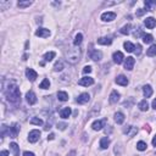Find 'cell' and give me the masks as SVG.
Instances as JSON below:
<instances>
[{"instance_id": "cell-42", "label": "cell", "mask_w": 156, "mask_h": 156, "mask_svg": "<svg viewBox=\"0 0 156 156\" xmlns=\"http://www.w3.org/2000/svg\"><path fill=\"white\" fill-rule=\"evenodd\" d=\"M91 72V67L90 66H85L84 68H83V73L84 75H87V73H90Z\"/></svg>"}, {"instance_id": "cell-21", "label": "cell", "mask_w": 156, "mask_h": 156, "mask_svg": "<svg viewBox=\"0 0 156 156\" xmlns=\"http://www.w3.org/2000/svg\"><path fill=\"white\" fill-rule=\"evenodd\" d=\"M143 93H144V96L145 98H150L151 95H153V88H151V85L146 84L143 87Z\"/></svg>"}, {"instance_id": "cell-25", "label": "cell", "mask_w": 156, "mask_h": 156, "mask_svg": "<svg viewBox=\"0 0 156 156\" xmlns=\"http://www.w3.org/2000/svg\"><path fill=\"white\" fill-rule=\"evenodd\" d=\"M102 127H104V122L102 121H95V122H93V124H91V128L94 130H100V129H102Z\"/></svg>"}, {"instance_id": "cell-7", "label": "cell", "mask_w": 156, "mask_h": 156, "mask_svg": "<svg viewBox=\"0 0 156 156\" xmlns=\"http://www.w3.org/2000/svg\"><path fill=\"white\" fill-rule=\"evenodd\" d=\"M89 100H90V95L88 94V93H82V94L77 98L76 101L78 102V104H87Z\"/></svg>"}, {"instance_id": "cell-51", "label": "cell", "mask_w": 156, "mask_h": 156, "mask_svg": "<svg viewBox=\"0 0 156 156\" xmlns=\"http://www.w3.org/2000/svg\"><path fill=\"white\" fill-rule=\"evenodd\" d=\"M54 138H55V135H54V134H50V135L48 136V139H49V140H52Z\"/></svg>"}, {"instance_id": "cell-13", "label": "cell", "mask_w": 156, "mask_h": 156, "mask_svg": "<svg viewBox=\"0 0 156 156\" xmlns=\"http://www.w3.org/2000/svg\"><path fill=\"white\" fill-rule=\"evenodd\" d=\"M144 24L148 28H150V29H153V28H155L156 27V20L154 18V17H148L144 21Z\"/></svg>"}, {"instance_id": "cell-47", "label": "cell", "mask_w": 156, "mask_h": 156, "mask_svg": "<svg viewBox=\"0 0 156 156\" xmlns=\"http://www.w3.org/2000/svg\"><path fill=\"white\" fill-rule=\"evenodd\" d=\"M135 49H136V50H135V52H136V54H140V51H141V46L139 45V44H138V45L135 46Z\"/></svg>"}, {"instance_id": "cell-5", "label": "cell", "mask_w": 156, "mask_h": 156, "mask_svg": "<svg viewBox=\"0 0 156 156\" xmlns=\"http://www.w3.org/2000/svg\"><path fill=\"white\" fill-rule=\"evenodd\" d=\"M115 18H116V13L115 12L107 11V12H104V13L101 15V20L104 22H111V21H114Z\"/></svg>"}, {"instance_id": "cell-45", "label": "cell", "mask_w": 156, "mask_h": 156, "mask_svg": "<svg viewBox=\"0 0 156 156\" xmlns=\"http://www.w3.org/2000/svg\"><path fill=\"white\" fill-rule=\"evenodd\" d=\"M23 156H36L33 153H29V151H24L23 153Z\"/></svg>"}, {"instance_id": "cell-19", "label": "cell", "mask_w": 156, "mask_h": 156, "mask_svg": "<svg viewBox=\"0 0 156 156\" xmlns=\"http://www.w3.org/2000/svg\"><path fill=\"white\" fill-rule=\"evenodd\" d=\"M123 132H124V133L128 135V136H133V135L136 133V132H138V129L134 128V127H132V126H128L127 128L123 129Z\"/></svg>"}, {"instance_id": "cell-34", "label": "cell", "mask_w": 156, "mask_h": 156, "mask_svg": "<svg viewBox=\"0 0 156 156\" xmlns=\"http://www.w3.org/2000/svg\"><path fill=\"white\" fill-rule=\"evenodd\" d=\"M49 87H50V82H49V79H43V82L39 84V88H42V89H49Z\"/></svg>"}, {"instance_id": "cell-30", "label": "cell", "mask_w": 156, "mask_h": 156, "mask_svg": "<svg viewBox=\"0 0 156 156\" xmlns=\"http://www.w3.org/2000/svg\"><path fill=\"white\" fill-rule=\"evenodd\" d=\"M130 28H132V26L128 23V24H126V26H123L121 29H120V32L122 33V34H129L130 33Z\"/></svg>"}, {"instance_id": "cell-4", "label": "cell", "mask_w": 156, "mask_h": 156, "mask_svg": "<svg viewBox=\"0 0 156 156\" xmlns=\"http://www.w3.org/2000/svg\"><path fill=\"white\" fill-rule=\"evenodd\" d=\"M36 36L37 37H40V38H48L50 36V31L48 28H43V27H39L37 31H36Z\"/></svg>"}, {"instance_id": "cell-26", "label": "cell", "mask_w": 156, "mask_h": 156, "mask_svg": "<svg viewBox=\"0 0 156 156\" xmlns=\"http://www.w3.org/2000/svg\"><path fill=\"white\" fill-rule=\"evenodd\" d=\"M138 107H139L140 111H148V110H149V104H148V101H146V100H141L139 104H138Z\"/></svg>"}, {"instance_id": "cell-8", "label": "cell", "mask_w": 156, "mask_h": 156, "mask_svg": "<svg viewBox=\"0 0 156 156\" xmlns=\"http://www.w3.org/2000/svg\"><path fill=\"white\" fill-rule=\"evenodd\" d=\"M134 63H135V60H134V57H127L126 58V62H124V68L126 70H128V71H132L133 70V67H134Z\"/></svg>"}, {"instance_id": "cell-41", "label": "cell", "mask_w": 156, "mask_h": 156, "mask_svg": "<svg viewBox=\"0 0 156 156\" xmlns=\"http://www.w3.org/2000/svg\"><path fill=\"white\" fill-rule=\"evenodd\" d=\"M146 12V10H143V9H138L136 10V16H143V15Z\"/></svg>"}, {"instance_id": "cell-32", "label": "cell", "mask_w": 156, "mask_h": 156, "mask_svg": "<svg viewBox=\"0 0 156 156\" xmlns=\"http://www.w3.org/2000/svg\"><path fill=\"white\" fill-rule=\"evenodd\" d=\"M144 4H145L146 11H151V6H155V5H156V1H151V0H145Z\"/></svg>"}, {"instance_id": "cell-16", "label": "cell", "mask_w": 156, "mask_h": 156, "mask_svg": "<svg viewBox=\"0 0 156 156\" xmlns=\"http://www.w3.org/2000/svg\"><path fill=\"white\" fill-rule=\"evenodd\" d=\"M118 100H120V93L117 90H112L110 94V102L111 104H116Z\"/></svg>"}, {"instance_id": "cell-22", "label": "cell", "mask_w": 156, "mask_h": 156, "mask_svg": "<svg viewBox=\"0 0 156 156\" xmlns=\"http://www.w3.org/2000/svg\"><path fill=\"white\" fill-rule=\"evenodd\" d=\"M10 150L12 151L13 156H20V146L16 143H11V144H10Z\"/></svg>"}, {"instance_id": "cell-14", "label": "cell", "mask_w": 156, "mask_h": 156, "mask_svg": "<svg viewBox=\"0 0 156 156\" xmlns=\"http://www.w3.org/2000/svg\"><path fill=\"white\" fill-rule=\"evenodd\" d=\"M90 58L94 61H100L102 58V52L99 51V50H93L91 54H90Z\"/></svg>"}, {"instance_id": "cell-29", "label": "cell", "mask_w": 156, "mask_h": 156, "mask_svg": "<svg viewBox=\"0 0 156 156\" xmlns=\"http://www.w3.org/2000/svg\"><path fill=\"white\" fill-rule=\"evenodd\" d=\"M57 99L60 101H67L68 100V94L66 91H58L57 93Z\"/></svg>"}, {"instance_id": "cell-39", "label": "cell", "mask_w": 156, "mask_h": 156, "mask_svg": "<svg viewBox=\"0 0 156 156\" xmlns=\"http://www.w3.org/2000/svg\"><path fill=\"white\" fill-rule=\"evenodd\" d=\"M10 5H11V3L10 1H0V10H6V7H9Z\"/></svg>"}, {"instance_id": "cell-23", "label": "cell", "mask_w": 156, "mask_h": 156, "mask_svg": "<svg viewBox=\"0 0 156 156\" xmlns=\"http://www.w3.org/2000/svg\"><path fill=\"white\" fill-rule=\"evenodd\" d=\"M60 116L62 117V118H68V117L71 116V109L70 107H65V109H62L61 111H60Z\"/></svg>"}, {"instance_id": "cell-44", "label": "cell", "mask_w": 156, "mask_h": 156, "mask_svg": "<svg viewBox=\"0 0 156 156\" xmlns=\"http://www.w3.org/2000/svg\"><path fill=\"white\" fill-rule=\"evenodd\" d=\"M140 34H143V33H141V29H140V28H138V32H134V37H135V38H138V37L140 36Z\"/></svg>"}, {"instance_id": "cell-17", "label": "cell", "mask_w": 156, "mask_h": 156, "mask_svg": "<svg viewBox=\"0 0 156 156\" xmlns=\"http://www.w3.org/2000/svg\"><path fill=\"white\" fill-rule=\"evenodd\" d=\"M98 43H99L100 45H110L112 43V39L110 37H101L98 39Z\"/></svg>"}, {"instance_id": "cell-12", "label": "cell", "mask_w": 156, "mask_h": 156, "mask_svg": "<svg viewBox=\"0 0 156 156\" xmlns=\"http://www.w3.org/2000/svg\"><path fill=\"white\" fill-rule=\"evenodd\" d=\"M26 98H27V102L29 105H34L37 102V96L33 91H28L26 94Z\"/></svg>"}, {"instance_id": "cell-6", "label": "cell", "mask_w": 156, "mask_h": 156, "mask_svg": "<svg viewBox=\"0 0 156 156\" xmlns=\"http://www.w3.org/2000/svg\"><path fill=\"white\" fill-rule=\"evenodd\" d=\"M78 84L83 85V87H89L91 84H94V79H93L91 77H83V78H81V79H79Z\"/></svg>"}, {"instance_id": "cell-50", "label": "cell", "mask_w": 156, "mask_h": 156, "mask_svg": "<svg viewBox=\"0 0 156 156\" xmlns=\"http://www.w3.org/2000/svg\"><path fill=\"white\" fill-rule=\"evenodd\" d=\"M151 105H153V109L156 110V99H154V101H153V104H151Z\"/></svg>"}, {"instance_id": "cell-48", "label": "cell", "mask_w": 156, "mask_h": 156, "mask_svg": "<svg viewBox=\"0 0 156 156\" xmlns=\"http://www.w3.org/2000/svg\"><path fill=\"white\" fill-rule=\"evenodd\" d=\"M76 155V151L75 150H72V151H70V153L67 154V156H75Z\"/></svg>"}, {"instance_id": "cell-1", "label": "cell", "mask_w": 156, "mask_h": 156, "mask_svg": "<svg viewBox=\"0 0 156 156\" xmlns=\"http://www.w3.org/2000/svg\"><path fill=\"white\" fill-rule=\"evenodd\" d=\"M3 90L5 93V96L10 102L17 104L21 100V93H20V88L15 82L9 83V85L6 88H3Z\"/></svg>"}, {"instance_id": "cell-11", "label": "cell", "mask_w": 156, "mask_h": 156, "mask_svg": "<svg viewBox=\"0 0 156 156\" xmlns=\"http://www.w3.org/2000/svg\"><path fill=\"white\" fill-rule=\"evenodd\" d=\"M112 58H114V62L115 63L120 65V63L123 62L124 56H123V54H122L121 51H116V52H114V56H112Z\"/></svg>"}, {"instance_id": "cell-20", "label": "cell", "mask_w": 156, "mask_h": 156, "mask_svg": "<svg viewBox=\"0 0 156 156\" xmlns=\"http://www.w3.org/2000/svg\"><path fill=\"white\" fill-rule=\"evenodd\" d=\"M109 145H110V139L107 138V136H104V138L100 139V148L102 150L107 149V148H109Z\"/></svg>"}, {"instance_id": "cell-49", "label": "cell", "mask_w": 156, "mask_h": 156, "mask_svg": "<svg viewBox=\"0 0 156 156\" xmlns=\"http://www.w3.org/2000/svg\"><path fill=\"white\" fill-rule=\"evenodd\" d=\"M151 143H153V145H154V146H156V135L153 138V141H151Z\"/></svg>"}, {"instance_id": "cell-33", "label": "cell", "mask_w": 156, "mask_h": 156, "mask_svg": "<svg viewBox=\"0 0 156 156\" xmlns=\"http://www.w3.org/2000/svg\"><path fill=\"white\" fill-rule=\"evenodd\" d=\"M153 36L151 34H143V42L145 44H150V43H153Z\"/></svg>"}, {"instance_id": "cell-37", "label": "cell", "mask_w": 156, "mask_h": 156, "mask_svg": "<svg viewBox=\"0 0 156 156\" xmlns=\"http://www.w3.org/2000/svg\"><path fill=\"white\" fill-rule=\"evenodd\" d=\"M62 70H63V63L61 61H57L55 65H54V71L58 72V71H62Z\"/></svg>"}, {"instance_id": "cell-28", "label": "cell", "mask_w": 156, "mask_h": 156, "mask_svg": "<svg viewBox=\"0 0 156 156\" xmlns=\"http://www.w3.org/2000/svg\"><path fill=\"white\" fill-rule=\"evenodd\" d=\"M124 49H126V51H128V52H133V51H135V45L134 44H132L130 42H126L124 43Z\"/></svg>"}, {"instance_id": "cell-3", "label": "cell", "mask_w": 156, "mask_h": 156, "mask_svg": "<svg viewBox=\"0 0 156 156\" xmlns=\"http://www.w3.org/2000/svg\"><path fill=\"white\" fill-rule=\"evenodd\" d=\"M39 138H40V130L33 129V130L29 132V134H28V140L31 141V143H36V141L39 140Z\"/></svg>"}, {"instance_id": "cell-38", "label": "cell", "mask_w": 156, "mask_h": 156, "mask_svg": "<svg viewBox=\"0 0 156 156\" xmlns=\"http://www.w3.org/2000/svg\"><path fill=\"white\" fill-rule=\"evenodd\" d=\"M31 123L37 124V126H43V121L40 118H38V117H33V118L31 120Z\"/></svg>"}, {"instance_id": "cell-43", "label": "cell", "mask_w": 156, "mask_h": 156, "mask_svg": "<svg viewBox=\"0 0 156 156\" xmlns=\"http://www.w3.org/2000/svg\"><path fill=\"white\" fill-rule=\"evenodd\" d=\"M66 127H67V124H66V123H58V124H57V128H60L61 130H63V129L66 128Z\"/></svg>"}, {"instance_id": "cell-27", "label": "cell", "mask_w": 156, "mask_h": 156, "mask_svg": "<svg viewBox=\"0 0 156 156\" xmlns=\"http://www.w3.org/2000/svg\"><path fill=\"white\" fill-rule=\"evenodd\" d=\"M82 40H83V36H82V33L76 34L75 40H73V45H75V46H79V45H81V43H82Z\"/></svg>"}, {"instance_id": "cell-9", "label": "cell", "mask_w": 156, "mask_h": 156, "mask_svg": "<svg viewBox=\"0 0 156 156\" xmlns=\"http://www.w3.org/2000/svg\"><path fill=\"white\" fill-rule=\"evenodd\" d=\"M26 76H27V78L31 82H33V81H36L37 79V77H38V73L33 70V68H27L26 70Z\"/></svg>"}, {"instance_id": "cell-31", "label": "cell", "mask_w": 156, "mask_h": 156, "mask_svg": "<svg viewBox=\"0 0 156 156\" xmlns=\"http://www.w3.org/2000/svg\"><path fill=\"white\" fill-rule=\"evenodd\" d=\"M146 54H148V56H155V55H156V44L151 45V46L148 49Z\"/></svg>"}, {"instance_id": "cell-46", "label": "cell", "mask_w": 156, "mask_h": 156, "mask_svg": "<svg viewBox=\"0 0 156 156\" xmlns=\"http://www.w3.org/2000/svg\"><path fill=\"white\" fill-rule=\"evenodd\" d=\"M0 156H9V151H6V150H3L1 153H0Z\"/></svg>"}, {"instance_id": "cell-36", "label": "cell", "mask_w": 156, "mask_h": 156, "mask_svg": "<svg viewBox=\"0 0 156 156\" xmlns=\"http://www.w3.org/2000/svg\"><path fill=\"white\" fill-rule=\"evenodd\" d=\"M146 143L145 141H138V143H136V149L138 150H140V151H144V150H146Z\"/></svg>"}, {"instance_id": "cell-40", "label": "cell", "mask_w": 156, "mask_h": 156, "mask_svg": "<svg viewBox=\"0 0 156 156\" xmlns=\"http://www.w3.org/2000/svg\"><path fill=\"white\" fill-rule=\"evenodd\" d=\"M6 130H7V127L5 126V124H3L1 126V136H3V138L6 135Z\"/></svg>"}, {"instance_id": "cell-35", "label": "cell", "mask_w": 156, "mask_h": 156, "mask_svg": "<svg viewBox=\"0 0 156 156\" xmlns=\"http://www.w3.org/2000/svg\"><path fill=\"white\" fill-rule=\"evenodd\" d=\"M32 5V1H18L17 3V6L20 9H24V7H28Z\"/></svg>"}, {"instance_id": "cell-2", "label": "cell", "mask_w": 156, "mask_h": 156, "mask_svg": "<svg viewBox=\"0 0 156 156\" xmlns=\"http://www.w3.org/2000/svg\"><path fill=\"white\" fill-rule=\"evenodd\" d=\"M81 49L78 46H75V48H68L67 50L65 51V56H66V60L72 63V65H76V63L81 60Z\"/></svg>"}, {"instance_id": "cell-18", "label": "cell", "mask_w": 156, "mask_h": 156, "mask_svg": "<svg viewBox=\"0 0 156 156\" xmlns=\"http://www.w3.org/2000/svg\"><path fill=\"white\" fill-rule=\"evenodd\" d=\"M114 117H115V122L117 124H122L124 122V115L122 112H116Z\"/></svg>"}, {"instance_id": "cell-10", "label": "cell", "mask_w": 156, "mask_h": 156, "mask_svg": "<svg viewBox=\"0 0 156 156\" xmlns=\"http://www.w3.org/2000/svg\"><path fill=\"white\" fill-rule=\"evenodd\" d=\"M18 132H20V127H18V124L15 123V124H12L9 128V135L11 136V138H16L17 134H18Z\"/></svg>"}, {"instance_id": "cell-24", "label": "cell", "mask_w": 156, "mask_h": 156, "mask_svg": "<svg viewBox=\"0 0 156 156\" xmlns=\"http://www.w3.org/2000/svg\"><path fill=\"white\" fill-rule=\"evenodd\" d=\"M55 55H56V54L54 52V51H49V52H46V54H44L43 58H44V61L50 62V61H52V58L55 57Z\"/></svg>"}, {"instance_id": "cell-15", "label": "cell", "mask_w": 156, "mask_h": 156, "mask_svg": "<svg viewBox=\"0 0 156 156\" xmlns=\"http://www.w3.org/2000/svg\"><path fill=\"white\" fill-rule=\"evenodd\" d=\"M116 83H117V84H120V85L126 87L127 84H128V79H127L126 76L120 75V76H117V78H116Z\"/></svg>"}]
</instances>
